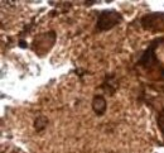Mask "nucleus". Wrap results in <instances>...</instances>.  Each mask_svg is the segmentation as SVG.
Wrapping results in <instances>:
<instances>
[{
  "label": "nucleus",
  "instance_id": "f257e3e1",
  "mask_svg": "<svg viewBox=\"0 0 164 153\" xmlns=\"http://www.w3.org/2000/svg\"><path fill=\"white\" fill-rule=\"evenodd\" d=\"M121 20H122V17L120 15V13H117L115 10H105L99 15L97 28L100 31L111 29L113 27H115Z\"/></svg>",
  "mask_w": 164,
  "mask_h": 153
},
{
  "label": "nucleus",
  "instance_id": "7ed1b4c3",
  "mask_svg": "<svg viewBox=\"0 0 164 153\" xmlns=\"http://www.w3.org/2000/svg\"><path fill=\"white\" fill-rule=\"evenodd\" d=\"M92 108H93V111L97 115H102L106 111V100H105V97L101 96V95L95 96V99L92 101Z\"/></svg>",
  "mask_w": 164,
  "mask_h": 153
},
{
  "label": "nucleus",
  "instance_id": "39448f33",
  "mask_svg": "<svg viewBox=\"0 0 164 153\" xmlns=\"http://www.w3.org/2000/svg\"><path fill=\"white\" fill-rule=\"evenodd\" d=\"M20 47H25V42H23V40L20 42Z\"/></svg>",
  "mask_w": 164,
  "mask_h": 153
},
{
  "label": "nucleus",
  "instance_id": "f03ea898",
  "mask_svg": "<svg viewBox=\"0 0 164 153\" xmlns=\"http://www.w3.org/2000/svg\"><path fill=\"white\" fill-rule=\"evenodd\" d=\"M141 25L148 31H162L164 29V13H154L148 14L141 19Z\"/></svg>",
  "mask_w": 164,
  "mask_h": 153
},
{
  "label": "nucleus",
  "instance_id": "20e7f679",
  "mask_svg": "<svg viewBox=\"0 0 164 153\" xmlns=\"http://www.w3.org/2000/svg\"><path fill=\"white\" fill-rule=\"evenodd\" d=\"M47 123H48V120H47V118L46 117H39V118H37V120H35V129L37 130H42V129H44L46 128V125H47Z\"/></svg>",
  "mask_w": 164,
  "mask_h": 153
}]
</instances>
